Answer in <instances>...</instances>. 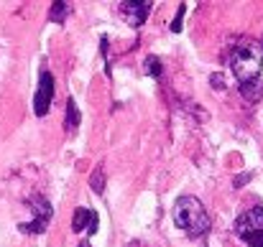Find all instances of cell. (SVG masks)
Returning a JSON list of instances; mask_svg holds the SVG:
<instances>
[{
    "label": "cell",
    "instance_id": "15",
    "mask_svg": "<svg viewBox=\"0 0 263 247\" xmlns=\"http://www.w3.org/2000/svg\"><path fill=\"white\" fill-rule=\"evenodd\" d=\"M80 247H89V242H87V240H85V242H82V245H80Z\"/></svg>",
    "mask_w": 263,
    "mask_h": 247
},
{
    "label": "cell",
    "instance_id": "12",
    "mask_svg": "<svg viewBox=\"0 0 263 247\" xmlns=\"http://www.w3.org/2000/svg\"><path fill=\"white\" fill-rule=\"evenodd\" d=\"M181 23H184V5L179 8V13H176L174 20H172V33H179V31H181Z\"/></svg>",
    "mask_w": 263,
    "mask_h": 247
},
{
    "label": "cell",
    "instance_id": "3",
    "mask_svg": "<svg viewBox=\"0 0 263 247\" xmlns=\"http://www.w3.org/2000/svg\"><path fill=\"white\" fill-rule=\"evenodd\" d=\"M235 235L248 247H263V207H253L235 219Z\"/></svg>",
    "mask_w": 263,
    "mask_h": 247
},
{
    "label": "cell",
    "instance_id": "11",
    "mask_svg": "<svg viewBox=\"0 0 263 247\" xmlns=\"http://www.w3.org/2000/svg\"><path fill=\"white\" fill-rule=\"evenodd\" d=\"M146 69H148V74H151L154 79L161 77V61H159L156 56H148V59H146Z\"/></svg>",
    "mask_w": 263,
    "mask_h": 247
},
{
    "label": "cell",
    "instance_id": "5",
    "mask_svg": "<svg viewBox=\"0 0 263 247\" xmlns=\"http://www.w3.org/2000/svg\"><path fill=\"white\" fill-rule=\"evenodd\" d=\"M151 8H154V3H151V0H141V3H136V0H125V3H120V5H118V10H120L123 20H125V23H130L133 28L143 26V20L148 18Z\"/></svg>",
    "mask_w": 263,
    "mask_h": 247
},
{
    "label": "cell",
    "instance_id": "1",
    "mask_svg": "<svg viewBox=\"0 0 263 247\" xmlns=\"http://www.w3.org/2000/svg\"><path fill=\"white\" fill-rule=\"evenodd\" d=\"M174 222L179 230H184L192 237H202L210 230L207 209L194 196H179V201L174 204Z\"/></svg>",
    "mask_w": 263,
    "mask_h": 247
},
{
    "label": "cell",
    "instance_id": "7",
    "mask_svg": "<svg viewBox=\"0 0 263 247\" xmlns=\"http://www.w3.org/2000/svg\"><path fill=\"white\" fill-rule=\"evenodd\" d=\"M95 219V212L92 209H85V207H80V209H74V217H72V230L74 232H82L85 227H89V222Z\"/></svg>",
    "mask_w": 263,
    "mask_h": 247
},
{
    "label": "cell",
    "instance_id": "6",
    "mask_svg": "<svg viewBox=\"0 0 263 247\" xmlns=\"http://www.w3.org/2000/svg\"><path fill=\"white\" fill-rule=\"evenodd\" d=\"M51 99H54V77L49 72H44L41 79H39V89L33 94V112H36V117H44L49 112Z\"/></svg>",
    "mask_w": 263,
    "mask_h": 247
},
{
    "label": "cell",
    "instance_id": "14",
    "mask_svg": "<svg viewBox=\"0 0 263 247\" xmlns=\"http://www.w3.org/2000/svg\"><path fill=\"white\" fill-rule=\"evenodd\" d=\"M210 82H212V87H215V89H217V87H220V89L225 87V82H222V79H217V74H212V79H210Z\"/></svg>",
    "mask_w": 263,
    "mask_h": 247
},
{
    "label": "cell",
    "instance_id": "2",
    "mask_svg": "<svg viewBox=\"0 0 263 247\" xmlns=\"http://www.w3.org/2000/svg\"><path fill=\"white\" fill-rule=\"evenodd\" d=\"M261 54L253 49H238L230 56V69L235 74L238 84H256L261 82Z\"/></svg>",
    "mask_w": 263,
    "mask_h": 247
},
{
    "label": "cell",
    "instance_id": "8",
    "mask_svg": "<svg viewBox=\"0 0 263 247\" xmlns=\"http://www.w3.org/2000/svg\"><path fill=\"white\" fill-rule=\"evenodd\" d=\"M80 125V110L74 105V99H67V122H64V130L67 133H74Z\"/></svg>",
    "mask_w": 263,
    "mask_h": 247
},
{
    "label": "cell",
    "instance_id": "4",
    "mask_svg": "<svg viewBox=\"0 0 263 247\" xmlns=\"http://www.w3.org/2000/svg\"><path fill=\"white\" fill-rule=\"evenodd\" d=\"M26 204H28L31 212H33V222H23V224H18V230H21L23 235H41V232L49 227V222H51V217H54V209H51V204H49L44 196H31Z\"/></svg>",
    "mask_w": 263,
    "mask_h": 247
},
{
    "label": "cell",
    "instance_id": "10",
    "mask_svg": "<svg viewBox=\"0 0 263 247\" xmlns=\"http://www.w3.org/2000/svg\"><path fill=\"white\" fill-rule=\"evenodd\" d=\"M89 186H92V191H97V194L105 191V171H102V166H97V168L92 171V176H89Z\"/></svg>",
    "mask_w": 263,
    "mask_h": 247
},
{
    "label": "cell",
    "instance_id": "13",
    "mask_svg": "<svg viewBox=\"0 0 263 247\" xmlns=\"http://www.w3.org/2000/svg\"><path fill=\"white\" fill-rule=\"evenodd\" d=\"M97 224H100V222H97V214H95V219L89 222V227H87V232H89V235H95V232H97Z\"/></svg>",
    "mask_w": 263,
    "mask_h": 247
},
{
    "label": "cell",
    "instance_id": "9",
    "mask_svg": "<svg viewBox=\"0 0 263 247\" xmlns=\"http://www.w3.org/2000/svg\"><path fill=\"white\" fill-rule=\"evenodd\" d=\"M69 3H64V0H59V3H54L51 5V20L54 23H64V18H67V13H69Z\"/></svg>",
    "mask_w": 263,
    "mask_h": 247
}]
</instances>
